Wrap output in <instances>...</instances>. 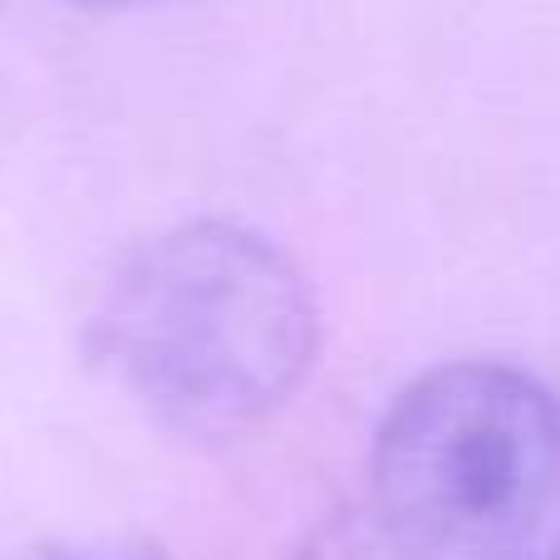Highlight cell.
Instances as JSON below:
<instances>
[{
    "label": "cell",
    "instance_id": "obj_1",
    "mask_svg": "<svg viewBox=\"0 0 560 560\" xmlns=\"http://www.w3.org/2000/svg\"><path fill=\"white\" fill-rule=\"evenodd\" d=\"M89 349L167 428L236 438L310 374L319 310L276 242L212 217L118 256L89 315Z\"/></svg>",
    "mask_w": 560,
    "mask_h": 560
},
{
    "label": "cell",
    "instance_id": "obj_2",
    "mask_svg": "<svg viewBox=\"0 0 560 560\" xmlns=\"http://www.w3.org/2000/svg\"><path fill=\"white\" fill-rule=\"evenodd\" d=\"M394 560H560V394L512 364L428 369L369 463Z\"/></svg>",
    "mask_w": 560,
    "mask_h": 560
},
{
    "label": "cell",
    "instance_id": "obj_3",
    "mask_svg": "<svg viewBox=\"0 0 560 560\" xmlns=\"http://www.w3.org/2000/svg\"><path fill=\"white\" fill-rule=\"evenodd\" d=\"M25 560H167L143 541H114V536H89V541H49L35 546Z\"/></svg>",
    "mask_w": 560,
    "mask_h": 560
},
{
    "label": "cell",
    "instance_id": "obj_4",
    "mask_svg": "<svg viewBox=\"0 0 560 560\" xmlns=\"http://www.w3.org/2000/svg\"><path fill=\"white\" fill-rule=\"evenodd\" d=\"M84 5H133V0H84Z\"/></svg>",
    "mask_w": 560,
    "mask_h": 560
}]
</instances>
